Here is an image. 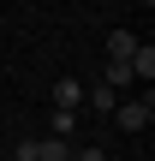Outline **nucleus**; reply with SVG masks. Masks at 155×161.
<instances>
[{
  "label": "nucleus",
  "mask_w": 155,
  "mask_h": 161,
  "mask_svg": "<svg viewBox=\"0 0 155 161\" xmlns=\"http://www.w3.org/2000/svg\"><path fill=\"white\" fill-rule=\"evenodd\" d=\"M12 155H18V161H42V137H24V143H18Z\"/></svg>",
  "instance_id": "obj_9"
},
{
  "label": "nucleus",
  "mask_w": 155,
  "mask_h": 161,
  "mask_svg": "<svg viewBox=\"0 0 155 161\" xmlns=\"http://www.w3.org/2000/svg\"><path fill=\"white\" fill-rule=\"evenodd\" d=\"M78 131V114L72 108H54V137H72Z\"/></svg>",
  "instance_id": "obj_6"
},
{
  "label": "nucleus",
  "mask_w": 155,
  "mask_h": 161,
  "mask_svg": "<svg viewBox=\"0 0 155 161\" xmlns=\"http://www.w3.org/2000/svg\"><path fill=\"white\" fill-rule=\"evenodd\" d=\"M113 119H119V131H143V125L155 119V102H149V96H137V102H119V108H113Z\"/></svg>",
  "instance_id": "obj_1"
},
{
  "label": "nucleus",
  "mask_w": 155,
  "mask_h": 161,
  "mask_svg": "<svg viewBox=\"0 0 155 161\" xmlns=\"http://www.w3.org/2000/svg\"><path fill=\"white\" fill-rule=\"evenodd\" d=\"M84 102H96V108H102V114H113V108H119V96H113V90H108V84H102V90H96V96H84Z\"/></svg>",
  "instance_id": "obj_8"
},
{
  "label": "nucleus",
  "mask_w": 155,
  "mask_h": 161,
  "mask_svg": "<svg viewBox=\"0 0 155 161\" xmlns=\"http://www.w3.org/2000/svg\"><path fill=\"white\" fill-rule=\"evenodd\" d=\"M131 48H137L131 30H113V36H108V60H131Z\"/></svg>",
  "instance_id": "obj_4"
},
{
  "label": "nucleus",
  "mask_w": 155,
  "mask_h": 161,
  "mask_svg": "<svg viewBox=\"0 0 155 161\" xmlns=\"http://www.w3.org/2000/svg\"><path fill=\"white\" fill-rule=\"evenodd\" d=\"M125 66H131V84H149V78H155V48H143V42H137Z\"/></svg>",
  "instance_id": "obj_3"
},
{
  "label": "nucleus",
  "mask_w": 155,
  "mask_h": 161,
  "mask_svg": "<svg viewBox=\"0 0 155 161\" xmlns=\"http://www.w3.org/2000/svg\"><path fill=\"white\" fill-rule=\"evenodd\" d=\"M48 102H54V108H72V114H78V108H84V84H78V78H54Z\"/></svg>",
  "instance_id": "obj_2"
},
{
  "label": "nucleus",
  "mask_w": 155,
  "mask_h": 161,
  "mask_svg": "<svg viewBox=\"0 0 155 161\" xmlns=\"http://www.w3.org/2000/svg\"><path fill=\"white\" fill-rule=\"evenodd\" d=\"M42 161H72V143H66V137H48V143H42Z\"/></svg>",
  "instance_id": "obj_7"
},
{
  "label": "nucleus",
  "mask_w": 155,
  "mask_h": 161,
  "mask_svg": "<svg viewBox=\"0 0 155 161\" xmlns=\"http://www.w3.org/2000/svg\"><path fill=\"white\" fill-rule=\"evenodd\" d=\"M72 161H108L102 149H72Z\"/></svg>",
  "instance_id": "obj_10"
},
{
  "label": "nucleus",
  "mask_w": 155,
  "mask_h": 161,
  "mask_svg": "<svg viewBox=\"0 0 155 161\" xmlns=\"http://www.w3.org/2000/svg\"><path fill=\"white\" fill-rule=\"evenodd\" d=\"M131 84V66L125 60H108V90H125Z\"/></svg>",
  "instance_id": "obj_5"
}]
</instances>
